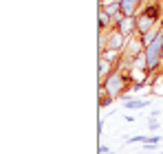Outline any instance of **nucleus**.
I'll return each instance as SVG.
<instances>
[{
    "label": "nucleus",
    "instance_id": "f257e3e1",
    "mask_svg": "<svg viewBox=\"0 0 163 154\" xmlns=\"http://www.w3.org/2000/svg\"><path fill=\"white\" fill-rule=\"evenodd\" d=\"M126 106L128 108H141V106H146V101H128Z\"/></svg>",
    "mask_w": 163,
    "mask_h": 154
}]
</instances>
